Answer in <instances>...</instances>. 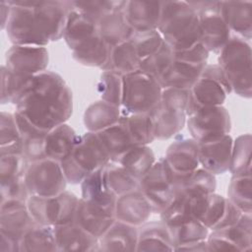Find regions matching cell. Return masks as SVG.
I'll return each mask as SVG.
<instances>
[{
    "label": "cell",
    "instance_id": "1",
    "mask_svg": "<svg viewBox=\"0 0 252 252\" xmlns=\"http://www.w3.org/2000/svg\"><path fill=\"white\" fill-rule=\"evenodd\" d=\"M5 32L13 44L46 46L63 37L69 1L11 0Z\"/></svg>",
    "mask_w": 252,
    "mask_h": 252
},
{
    "label": "cell",
    "instance_id": "2",
    "mask_svg": "<svg viewBox=\"0 0 252 252\" xmlns=\"http://www.w3.org/2000/svg\"><path fill=\"white\" fill-rule=\"evenodd\" d=\"M15 105V111L48 132L70 118L73 96L70 88L58 73L43 71L31 79Z\"/></svg>",
    "mask_w": 252,
    "mask_h": 252
},
{
    "label": "cell",
    "instance_id": "3",
    "mask_svg": "<svg viewBox=\"0 0 252 252\" xmlns=\"http://www.w3.org/2000/svg\"><path fill=\"white\" fill-rule=\"evenodd\" d=\"M158 31L172 51L201 42L199 17L187 1H161Z\"/></svg>",
    "mask_w": 252,
    "mask_h": 252
},
{
    "label": "cell",
    "instance_id": "4",
    "mask_svg": "<svg viewBox=\"0 0 252 252\" xmlns=\"http://www.w3.org/2000/svg\"><path fill=\"white\" fill-rule=\"evenodd\" d=\"M251 47L247 40L230 36L219 51L218 65L224 73L231 92L245 98L252 94Z\"/></svg>",
    "mask_w": 252,
    "mask_h": 252
},
{
    "label": "cell",
    "instance_id": "5",
    "mask_svg": "<svg viewBox=\"0 0 252 252\" xmlns=\"http://www.w3.org/2000/svg\"><path fill=\"white\" fill-rule=\"evenodd\" d=\"M109 160L110 156L96 133L87 132L78 136L71 155L60 164L67 182L79 184L89 173L103 167Z\"/></svg>",
    "mask_w": 252,
    "mask_h": 252
},
{
    "label": "cell",
    "instance_id": "6",
    "mask_svg": "<svg viewBox=\"0 0 252 252\" xmlns=\"http://www.w3.org/2000/svg\"><path fill=\"white\" fill-rule=\"evenodd\" d=\"M162 88L140 69L122 76L121 114H148L159 102Z\"/></svg>",
    "mask_w": 252,
    "mask_h": 252
},
{
    "label": "cell",
    "instance_id": "7",
    "mask_svg": "<svg viewBox=\"0 0 252 252\" xmlns=\"http://www.w3.org/2000/svg\"><path fill=\"white\" fill-rule=\"evenodd\" d=\"M230 85L218 64H207L195 84L189 90L186 115L201 108L220 106L231 94Z\"/></svg>",
    "mask_w": 252,
    "mask_h": 252
},
{
    "label": "cell",
    "instance_id": "8",
    "mask_svg": "<svg viewBox=\"0 0 252 252\" xmlns=\"http://www.w3.org/2000/svg\"><path fill=\"white\" fill-rule=\"evenodd\" d=\"M189 199L191 214L209 230L229 226L243 214L227 198L215 192Z\"/></svg>",
    "mask_w": 252,
    "mask_h": 252
},
{
    "label": "cell",
    "instance_id": "9",
    "mask_svg": "<svg viewBox=\"0 0 252 252\" xmlns=\"http://www.w3.org/2000/svg\"><path fill=\"white\" fill-rule=\"evenodd\" d=\"M139 190L150 203L153 213L160 214L175 192V175L164 158L156 160L139 181Z\"/></svg>",
    "mask_w": 252,
    "mask_h": 252
},
{
    "label": "cell",
    "instance_id": "10",
    "mask_svg": "<svg viewBox=\"0 0 252 252\" xmlns=\"http://www.w3.org/2000/svg\"><path fill=\"white\" fill-rule=\"evenodd\" d=\"M24 179L30 195L44 197L57 196L68 183L60 162L48 158L29 162Z\"/></svg>",
    "mask_w": 252,
    "mask_h": 252
},
{
    "label": "cell",
    "instance_id": "11",
    "mask_svg": "<svg viewBox=\"0 0 252 252\" xmlns=\"http://www.w3.org/2000/svg\"><path fill=\"white\" fill-rule=\"evenodd\" d=\"M197 12L200 41L209 52H219L230 38V31L220 15V1H189Z\"/></svg>",
    "mask_w": 252,
    "mask_h": 252
},
{
    "label": "cell",
    "instance_id": "12",
    "mask_svg": "<svg viewBox=\"0 0 252 252\" xmlns=\"http://www.w3.org/2000/svg\"><path fill=\"white\" fill-rule=\"evenodd\" d=\"M186 125L191 138L202 144L229 134L231 120L226 108L220 105L197 110L187 116Z\"/></svg>",
    "mask_w": 252,
    "mask_h": 252
},
{
    "label": "cell",
    "instance_id": "13",
    "mask_svg": "<svg viewBox=\"0 0 252 252\" xmlns=\"http://www.w3.org/2000/svg\"><path fill=\"white\" fill-rule=\"evenodd\" d=\"M206 240L210 251H251V214H242L235 223L212 230Z\"/></svg>",
    "mask_w": 252,
    "mask_h": 252
},
{
    "label": "cell",
    "instance_id": "14",
    "mask_svg": "<svg viewBox=\"0 0 252 252\" xmlns=\"http://www.w3.org/2000/svg\"><path fill=\"white\" fill-rule=\"evenodd\" d=\"M49 61L45 46L13 44L5 54V67L14 74L32 77L46 71Z\"/></svg>",
    "mask_w": 252,
    "mask_h": 252
},
{
    "label": "cell",
    "instance_id": "15",
    "mask_svg": "<svg viewBox=\"0 0 252 252\" xmlns=\"http://www.w3.org/2000/svg\"><path fill=\"white\" fill-rule=\"evenodd\" d=\"M176 177H185L199 166V144L192 138L175 139L163 157Z\"/></svg>",
    "mask_w": 252,
    "mask_h": 252
},
{
    "label": "cell",
    "instance_id": "16",
    "mask_svg": "<svg viewBox=\"0 0 252 252\" xmlns=\"http://www.w3.org/2000/svg\"><path fill=\"white\" fill-rule=\"evenodd\" d=\"M33 222L26 202L7 200L0 203V234L21 242Z\"/></svg>",
    "mask_w": 252,
    "mask_h": 252
},
{
    "label": "cell",
    "instance_id": "17",
    "mask_svg": "<svg viewBox=\"0 0 252 252\" xmlns=\"http://www.w3.org/2000/svg\"><path fill=\"white\" fill-rule=\"evenodd\" d=\"M233 139L227 134L214 141L199 144V163L214 175L223 174L229 169Z\"/></svg>",
    "mask_w": 252,
    "mask_h": 252
},
{
    "label": "cell",
    "instance_id": "18",
    "mask_svg": "<svg viewBox=\"0 0 252 252\" xmlns=\"http://www.w3.org/2000/svg\"><path fill=\"white\" fill-rule=\"evenodd\" d=\"M160 220L168 228L174 248L179 245L205 240L209 234V229L191 214H176Z\"/></svg>",
    "mask_w": 252,
    "mask_h": 252
},
{
    "label": "cell",
    "instance_id": "19",
    "mask_svg": "<svg viewBox=\"0 0 252 252\" xmlns=\"http://www.w3.org/2000/svg\"><path fill=\"white\" fill-rule=\"evenodd\" d=\"M155 140H168L177 135L185 126L187 115L184 110L170 106L162 101L149 113Z\"/></svg>",
    "mask_w": 252,
    "mask_h": 252
},
{
    "label": "cell",
    "instance_id": "20",
    "mask_svg": "<svg viewBox=\"0 0 252 252\" xmlns=\"http://www.w3.org/2000/svg\"><path fill=\"white\" fill-rule=\"evenodd\" d=\"M80 184L82 199L114 216L117 196L106 184L103 167L89 173Z\"/></svg>",
    "mask_w": 252,
    "mask_h": 252
},
{
    "label": "cell",
    "instance_id": "21",
    "mask_svg": "<svg viewBox=\"0 0 252 252\" xmlns=\"http://www.w3.org/2000/svg\"><path fill=\"white\" fill-rule=\"evenodd\" d=\"M152 213L150 203L139 189L118 196L116 199L114 212L116 220L140 227L148 221Z\"/></svg>",
    "mask_w": 252,
    "mask_h": 252
},
{
    "label": "cell",
    "instance_id": "22",
    "mask_svg": "<svg viewBox=\"0 0 252 252\" xmlns=\"http://www.w3.org/2000/svg\"><path fill=\"white\" fill-rule=\"evenodd\" d=\"M123 14L134 32L158 30L161 16V1H126Z\"/></svg>",
    "mask_w": 252,
    "mask_h": 252
},
{
    "label": "cell",
    "instance_id": "23",
    "mask_svg": "<svg viewBox=\"0 0 252 252\" xmlns=\"http://www.w3.org/2000/svg\"><path fill=\"white\" fill-rule=\"evenodd\" d=\"M58 251H97V238L76 221L53 226Z\"/></svg>",
    "mask_w": 252,
    "mask_h": 252
},
{
    "label": "cell",
    "instance_id": "24",
    "mask_svg": "<svg viewBox=\"0 0 252 252\" xmlns=\"http://www.w3.org/2000/svg\"><path fill=\"white\" fill-rule=\"evenodd\" d=\"M220 15L230 32L243 39H250L252 34V2L220 1Z\"/></svg>",
    "mask_w": 252,
    "mask_h": 252
},
{
    "label": "cell",
    "instance_id": "25",
    "mask_svg": "<svg viewBox=\"0 0 252 252\" xmlns=\"http://www.w3.org/2000/svg\"><path fill=\"white\" fill-rule=\"evenodd\" d=\"M138 227L116 220L97 239V251H136Z\"/></svg>",
    "mask_w": 252,
    "mask_h": 252
},
{
    "label": "cell",
    "instance_id": "26",
    "mask_svg": "<svg viewBox=\"0 0 252 252\" xmlns=\"http://www.w3.org/2000/svg\"><path fill=\"white\" fill-rule=\"evenodd\" d=\"M75 221L95 238H99L115 221V218L102 209L79 199Z\"/></svg>",
    "mask_w": 252,
    "mask_h": 252
},
{
    "label": "cell",
    "instance_id": "27",
    "mask_svg": "<svg viewBox=\"0 0 252 252\" xmlns=\"http://www.w3.org/2000/svg\"><path fill=\"white\" fill-rule=\"evenodd\" d=\"M16 122L23 143V156L28 162L46 158L44 153V139L47 132L39 129L23 115L14 112Z\"/></svg>",
    "mask_w": 252,
    "mask_h": 252
},
{
    "label": "cell",
    "instance_id": "28",
    "mask_svg": "<svg viewBox=\"0 0 252 252\" xmlns=\"http://www.w3.org/2000/svg\"><path fill=\"white\" fill-rule=\"evenodd\" d=\"M77 138L75 130L66 123L54 127L45 135V157L59 162L62 161L71 155Z\"/></svg>",
    "mask_w": 252,
    "mask_h": 252
},
{
    "label": "cell",
    "instance_id": "29",
    "mask_svg": "<svg viewBox=\"0 0 252 252\" xmlns=\"http://www.w3.org/2000/svg\"><path fill=\"white\" fill-rule=\"evenodd\" d=\"M207 65V64H206ZM206 65L192 64L173 58L172 63L164 74L159 78L158 83L162 89L177 88L190 90L200 78Z\"/></svg>",
    "mask_w": 252,
    "mask_h": 252
},
{
    "label": "cell",
    "instance_id": "30",
    "mask_svg": "<svg viewBox=\"0 0 252 252\" xmlns=\"http://www.w3.org/2000/svg\"><path fill=\"white\" fill-rule=\"evenodd\" d=\"M138 230L136 251H174L170 233L162 220L145 222Z\"/></svg>",
    "mask_w": 252,
    "mask_h": 252
},
{
    "label": "cell",
    "instance_id": "31",
    "mask_svg": "<svg viewBox=\"0 0 252 252\" xmlns=\"http://www.w3.org/2000/svg\"><path fill=\"white\" fill-rule=\"evenodd\" d=\"M111 48L96 33L73 49L72 56L75 61L84 66L97 67L104 70L109 60Z\"/></svg>",
    "mask_w": 252,
    "mask_h": 252
},
{
    "label": "cell",
    "instance_id": "32",
    "mask_svg": "<svg viewBox=\"0 0 252 252\" xmlns=\"http://www.w3.org/2000/svg\"><path fill=\"white\" fill-rule=\"evenodd\" d=\"M120 116L121 109L119 106L99 99L86 108L83 122L88 132L97 133L117 123Z\"/></svg>",
    "mask_w": 252,
    "mask_h": 252
},
{
    "label": "cell",
    "instance_id": "33",
    "mask_svg": "<svg viewBox=\"0 0 252 252\" xmlns=\"http://www.w3.org/2000/svg\"><path fill=\"white\" fill-rule=\"evenodd\" d=\"M97 32L111 47L132 37L134 31L129 26L122 11L109 13L98 20Z\"/></svg>",
    "mask_w": 252,
    "mask_h": 252
},
{
    "label": "cell",
    "instance_id": "34",
    "mask_svg": "<svg viewBox=\"0 0 252 252\" xmlns=\"http://www.w3.org/2000/svg\"><path fill=\"white\" fill-rule=\"evenodd\" d=\"M96 33H98L96 22L70 7L63 33V39L69 49H75L79 44Z\"/></svg>",
    "mask_w": 252,
    "mask_h": 252
},
{
    "label": "cell",
    "instance_id": "35",
    "mask_svg": "<svg viewBox=\"0 0 252 252\" xmlns=\"http://www.w3.org/2000/svg\"><path fill=\"white\" fill-rule=\"evenodd\" d=\"M139 180L156 162L153 150L148 145H135L114 159Z\"/></svg>",
    "mask_w": 252,
    "mask_h": 252
},
{
    "label": "cell",
    "instance_id": "36",
    "mask_svg": "<svg viewBox=\"0 0 252 252\" xmlns=\"http://www.w3.org/2000/svg\"><path fill=\"white\" fill-rule=\"evenodd\" d=\"M111 159L116 158L135 146L121 116L117 123L96 133Z\"/></svg>",
    "mask_w": 252,
    "mask_h": 252
},
{
    "label": "cell",
    "instance_id": "37",
    "mask_svg": "<svg viewBox=\"0 0 252 252\" xmlns=\"http://www.w3.org/2000/svg\"><path fill=\"white\" fill-rule=\"evenodd\" d=\"M21 252L58 251L53 226L33 222L20 242Z\"/></svg>",
    "mask_w": 252,
    "mask_h": 252
},
{
    "label": "cell",
    "instance_id": "38",
    "mask_svg": "<svg viewBox=\"0 0 252 252\" xmlns=\"http://www.w3.org/2000/svg\"><path fill=\"white\" fill-rule=\"evenodd\" d=\"M175 182L176 186L189 198L214 193L217 187L215 175L202 167H198L185 177L175 176Z\"/></svg>",
    "mask_w": 252,
    "mask_h": 252
},
{
    "label": "cell",
    "instance_id": "39",
    "mask_svg": "<svg viewBox=\"0 0 252 252\" xmlns=\"http://www.w3.org/2000/svg\"><path fill=\"white\" fill-rule=\"evenodd\" d=\"M26 204L34 222L49 226L57 225L59 220V201L57 196L30 195Z\"/></svg>",
    "mask_w": 252,
    "mask_h": 252
},
{
    "label": "cell",
    "instance_id": "40",
    "mask_svg": "<svg viewBox=\"0 0 252 252\" xmlns=\"http://www.w3.org/2000/svg\"><path fill=\"white\" fill-rule=\"evenodd\" d=\"M140 61L131 39H128L111 48L109 60L104 70H110L123 76L139 70Z\"/></svg>",
    "mask_w": 252,
    "mask_h": 252
},
{
    "label": "cell",
    "instance_id": "41",
    "mask_svg": "<svg viewBox=\"0 0 252 252\" xmlns=\"http://www.w3.org/2000/svg\"><path fill=\"white\" fill-rule=\"evenodd\" d=\"M103 169L106 184L117 197L139 189L140 180L118 162L109 160Z\"/></svg>",
    "mask_w": 252,
    "mask_h": 252
},
{
    "label": "cell",
    "instance_id": "42",
    "mask_svg": "<svg viewBox=\"0 0 252 252\" xmlns=\"http://www.w3.org/2000/svg\"><path fill=\"white\" fill-rule=\"evenodd\" d=\"M227 199L243 214L252 212V177L251 173L232 175L228 188Z\"/></svg>",
    "mask_w": 252,
    "mask_h": 252
},
{
    "label": "cell",
    "instance_id": "43",
    "mask_svg": "<svg viewBox=\"0 0 252 252\" xmlns=\"http://www.w3.org/2000/svg\"><path fill=\"white\" fill-rule=\"evenodd\" d=\"M251 134H242L233 140L229 171L232 175L251 173Z\"/></svg>",
    "mask_w": 252,
    "mask_h": 252
},
{
    "label": "cell",
    "instance_id": "44",
    "mask_svg": "<svg viewBox=\"0 0 252 252\" xmlns=\"http://www.w3.org/2000/svg\"><path fill=\"white\" fill-rule=\"evenodd\" d=\"M33 77V76H32ZM12 73L4 65L1 66V103L16 104L26 91L31 79Z\"/></svg>",
    "mask_w": 252,
    "mask_h": 252
},
{
    "label": "cell",
    "instance_id": "45",
    "mask_svg": "<svg viewBox=\"0 0 252 252\" xmlns=\"http://www.w3.org/2000/svg\"><path fill=\"white\" fill-rule=\"evenodd\" d=\"M126 1L122 0H94V1H69L70 7L87 17L91 18L94 22H98L103 16L122 11L124 9Z\"/></svg>",
    "mask_w": 252,
    "mask_h": 252
},
{
    "label": "cell",
    "instance_id": "46",
    "mask_svg": "<svg viewBox=\"0 0 252 252\" xmlns=\"http://www.w3.org/2000/svg\"><path fill=\"white\" fill-rule=\"evenodd\" d=\"M121 118L135 145H149L155 141L153 127L148 114H128Z\"/></svg>",
    "mask_w": 252,
    "mask_h": 252
},
{
    "label": "cell",
    "instance_id": "47",
    "mask_svg": "<svg viewBox=\"0 0 252 252\" xmlns=\"http://www.w3.org/2000/svg\"><path fill=\"white\" fill-rule=\"evenodd\" d=\"M96 92L101 100L120 107L122 100V76L110 70H103L96 84Z\"/></svg>",
    "mask_w": 252,
    "mask_h": 252
},
{
    "label": "cell",
    "instance_id": "48",
    "mask_svg": "<svg viewBox=\"0 0 252 252\" xmlns=\"http://www.w3.org/2000/svg\"><path fill=\"white\" fill-rule=\"evenodd\" d=\"M172 61L173 51L165 42H163L157 52L140 61L139 69L158 82L159 78L168 69Z\"/></svg>",
    "mask_w": 252,
    "mask_h": 252
},
{
    "label": "cell",
    "instance_id": "49",
    "mask_svg": "<svg viewBox=\"0 0 252 252\" xmlns=\"http://www.w3.org/2000/svg\"><path fill=\"white\" fill-rule=\"evenodd\" d=\"M130 39L140 60H143L144 58L157 52L164 42L158 30L134 32Z\"/></svg>",
    "mask_w": 252,
    "mask_h": 252
},
{
    "label": "cell",
    "instance_id": "50",
    "mask_svg": "<svg viewBox=\"0 0 252 252\" xmlns=\"http://www.w3.org/2000/svg\"><path fill=\"white\" fill-rule=\"evenodd\" d=\"M28 161L22 155L0 156V183H6L23 176Z\"/></svg>",
    "mask_w": 252,
    "mask_h": 252
},
{
    "label": "cell",
    "instance_id": "51",
    "mask_svg": "<svg viewBox=\"0 0 252 252\" xmlns=\"http://www.w3.org/2000/svg\"><path fill=\"white\" fill-rule=\"evenodd\" d=\"M22 142L15 114L2 111L0 115V147Z\"/></svg>",
    "mask_w": 252,
    "mask_h": 252
},
{
    "label": "cell",
    "instance_id": "52",
    "mask_svg": "<svg viewBox=\"0 0 252 252\" xmlns=\"http://www.w3.org/2000/svg\"><path fill=\"white\" fill-rule=\"evenodd\" d=\"M1 202L7 200H17L26 202L30 197L29 190L26 186L24 175L14 180L1 184Z\"/></svg>",
    "mask_w": 252,
    "mask_h": 252
},
{
    "label": "cell",
    "instance_id": "53",
    "mask_svg": "<svg viewBox=\"0 0 252 252\" xmlns=\"http://www.w3.org/2000/svg\"><path fill=\"white\" fill-rule=\"evenodd\" d=\"M209 53L210 52L206 49V47L201 42H198L191 47L173 51V58L175 60H180L192 64L206 65Z\"/></svg>",
    "mask_w": 252,
    "mask_h": 252
},
{
    "label": "cell",
    "instance_id": "54",
    "mask_svg": "<svg viewBox=\"0 0 252 252\" xmlns=\"http://www.w3.org/2000/svg\"><path fill=\"white\" fill-rule=\"evenodd\" d=\"M189 100V90L177 88H164L161 91L160 101L173 106L175 108L184 110L186 112Z\"/></svg>",
    "mask_w": 252,
    "mask_h": 252
},
{
    "label": "cell",
    "instance_id": "55",
    "mask_svg": "<svg viewBox=\"0 0 252 252\" xmlns=\"http://www.w3.org/2000/svg\"><path fill=\"white\" fill-rule=\"evenodd\" d=\"M0 251L2 252H21L20 242L0 234Z\"/></svg>",
    "mask_w": 252,
    "mask_h": 252
},
{
    "label": "cell",
    "instance_id": "56",
    "mask_svg": "<svg viewBox=\"0 0 252 252\" xmlns=\"http://www.w3.org/2000/svg\"><path fill=\"white\" fill-rule=\"evenodd\" d=\"M174 251H210L207 240H201L197 242H192L188 244L179 245L174 248Z\"/></svg>",
    "mask_w": 252,
    "mask_h": 252
},
{
    "label": "cell",
    "instance_id": "57",
    "mask_svg": "<svg viewBox=\"0 0 252 252\" xmlns=\"http://www.w3.org/2000/svg\"><path fill=\"white\" fill-rule=\"evenodd\" d=\"M11 13V5L8 1H1L0 3V16H1V30H5L8 19Z\"/></svg>",
    "mask_w": 252,
    "mask_h": 252
}]
</instances>
